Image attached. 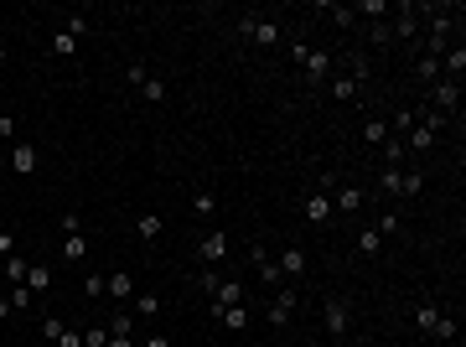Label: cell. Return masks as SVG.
I'll return each mask as SVG.
<instances>
[{
  "label": "cell",
  "instance_id": "1",
  "mask_svg": "<svg viewBox=\"0 0 466 347\" xmlns=\"http://www.w3.org/2000/svg\"><path fill=\"white\" fill-rule=\"evenodd\" d=\"M373 186H378V192H389V197H420V192H425V177H420V171H404V166H383Z\"/></svg>",
  "mask_w": 466,
  "mask_h": 347
},
{
  "label": "cell",
  "instance_id": "2",
  "mask_svg": "<svg viewBox=\"0 0 466 347\" xmlns=\"http://www.w3.org/2000/svg\"><path fill=\"white\" fill-rule=\"evenodd\" d=\"M238 32H244L254 47H280V36H285V32H280V21H264V16H244V21H238Z\"/></svg>",
  "mask_w": 466,
  "mask_h": 347
},
{
  "label": "cell",
  "instance_id": "3",
  "mask_svg": "<svg viewBox=\"0 0 466 347\" xmlns=\"http://www.w3.org/2000/svg\"><path fill=\"white\" fill-rule=\"evenodd\" d=\"M322 322H327L331 337H348V332H352V306H348V296H331L327 311H322Z\"/></svg>",
  "mask_w": 466,
  "mask_h": 347
},
{
  "label": "cell",
  "instance_id": "4",
  "mask_svg": "<svg viewBox=\"0 0 466 347\" xmlns=\"http://www.w3.org/2000/svg\"><path fill=\"white\" fill-rule=\"evenodd\" d=\"M430 99H435V109H441V114H456L461 109V83H456V78H435Z\"/></svg>",
  "mask_w": 466,
  "mask_h": 347
},
{
  "label": "cell",
  "instance_id": "5",
  "mask_svg": "<svg viewBox=\"0 0 466 347\" xmlns=\"http://www.w3.org/2000/svg\"><path fill=\"white\" fill-rule=\"evenodd\" d=\"M228 306H244V285H238V280H218V285H212V306H207V311L223 316Z\"/></svg>",
  "mask_w": 466,
  "mask_h": 347
},
{
  "label": "cell",
  "instance_id": "6",
  "mask_svg": "<svg viewBox=\"0 0 466 347\" xmlns=\"http://www.w3.org/2000/svg\"><path fill=\"white\" fill-rule=\"evenodd\" d=\"M264 316H270V327H290V316H296V290H275V301L264 306Z\"/></svg>",
  "mask_w": 466,
  "mask_h": 347
},
{
  "label": "cell",
  "instance_id": "7",
  "mask_svg": "<svg viewBox=\"0 0 466 347\" xmlns=\"http://www.w3.org/2000/svg\"><path fill=\"white\" fill-rule=\"evenodd\" d=\"M389 36H399V42H420V16H415V6H399V16L389 21Z\"/></svg>",
  "mask_w": 466,
  "mask_h": 347
},
{
  "label": "cell",
  "instance_id": "8",
  "mask_svg": "<svg viewBox=\"0 0 466 347\" xmlns=\"http://www.w3.org/2000/svg\"><path fill=\"white\" fill-rule=\"evenodd\" d=\"M197 254H203V264H223V259H228V233H223V229H207Z\"/></svg>",
  "mask_w": 466,
  "mask_h": 347
},
{
  "label": "cell",
  "instance_id": "9",
  "mask_svg": "<svg viewBox=\"0 0 466 347\" xmlns=\"http://www.w3.org/2000/svg\"><path fill=\"white\" fill-rule=\"evenodd\" d=\"M301 73L311 78V83H327V78H331V52L311 47V52H306V62H301Z\"/></svg>",
  "mask_w": 466,
  "mask_h": 347
},
{
  "label": "cell",
  "instance_id": "10",
  "mask_svg": "<svg viewBox=\"0 0 466 347\" xmlns=\"http://www.w3.org/2000/svg\"><path fill=\"white\" fill-rule=\"evenodd\" d=\"M331 218V192H311L306 197V223H327Z\"/></svg>",
  "mask_w": 466,
  "mask_h": 347
},
{
  "label": "cell",
  "instance_id": "11",
  "mask_svg": "<svg viewBox=\"0 0 466 347\" xmlns=\"http://www.w3.org/2000/svg\"><path fill=\"white\" fill-rule=\"evenodd\" d=\"M275 264H280V275H290V280H296V275H306V249H301V244H290V249H285V254H280Z\"/></svg>",
  "mask_w": 466,
  "mask_h": 347
},
{
  "label": "cell",
  "instance_id": "12",
  "mask_svg": "<svg viewBox=\"0 0 466 347\" xmlns=\"http://www.w3.org/2000/svg\"><path fill=\"white\" fill-rule=\"evenodd\" d=\"M104 296H114V301H130V296H135V280H130V270H119V275L104 280Z\"/></svg>",
  "mask_w": 466,
  "mask_h": 347
},
{
  "label": "cell",
  "instance_id": "13",
  "mask_svg": "<svg viewBox=\"0 0 466 347\" xmlns=\"http://www.w3.org/2000/svg\"><path fill=\"white\" fill-rule=\"evenodd\" d=\"M11 171H36V145H26V140H16V151H11Z\"/></svg>",
  "mask_w": 466,
  "mask_h": 347
},
{
  "label": "cell",
  "instance_id": "14",
  "mask_svg": "<svg viewBox=\"0 0 466 347\" xmlns=\"http://www.w3.org/2000/svg\"><path fill=\"white\" fill-rule=\"evenodd\" d=\"M161 229H166L161 212H140V218H135V233L145 238V244H151V238H161Z\"/></svg>",
  "mask_w": 466,
  "mask_h": 347
},
{
  "label": "cell",
  "instance_id": "15",
  "mask_svg": "<svg viewBox=\"0 0 466 347\" xmlns=\"http://www.w3.org/2000/svg\"><path fill=\"white\" fill-rule=\"evenodd\" d=\"M26 290H32V296H47L52 290V270L47 264H32V270H26Z\"/></svg>",
  "mask_w": 466,
  "mask_h": 347
},
{
  "label": "cell",
  "instance_id": "16",
  "mask_svg": "<svg viewBox=\"0 0 466 347\" xmlns=\"http://www.w3.org/2000/svg\"><path fill=\"white\" fill-rule=\"evenodd\" d=\"M0 270H6L11 285H26V270H32V259H21V249H16L11 259H0Z\"/></svg>",
  "mask_w": 466,
  "mask_h": 347
},
{
  "label": "cell",
  "instance_id": "17",
  "mask_svg": "<svg viewBox=\"0 0 466 347\" xmlns=\"http://www.w3.org/2000/svg\"><path fill=\"white\" fill-rule=\"evenodd\" d=\"M130 311H135V316H145V322H151V316L161 311V301H156L151 290H135V296H130Z\"/></svg>",
  "mask_w": 466,
  "mask_h": 347
},
{
  "label": "cell",
  "instance_id": "18",
  "mask_svg": "<svg viewBox=\"0 0 466 347\" xmlns=\"http://www.w3.org/2000/svg\"><path fill=\"white\" fill-rule=\"evenodd\" d=\"M104 327H109V337H135V311H114Z\"/></svg>",
  "mask_w": 466,
  "mask_h": 347
},
{
  "label": "cell",
  "instance_id": "19",
  "mask_svg": "<svg viewBox=\"0 0 466 347\" xmlns=\"http://www.w3.org/2000/svg\"><path fill=\"white\" fill-rule=\"evenodd\" d=\"M62 259H68V264L88 259V238H83V233H68V238H62Z\"/></svg>",
  "mask_w": 466,
  "mask_h": 347
},
{
  "label": "cell",
  "instance_id": "20",
  "mask_svg": "<svg viewBox=\"0 0 466 347\" xmlns=\"http://www.w3.org/2000/svg\"><path fill=\"white\" fill-rule=\"evenodd\" d=\"M435 322H441V306H435V301H420V306H415V327H420V332H435Z\"/></svg>",
  "mask_w": 466,
  "mask_h": 347
},
{
  "label": "cell",
  "instance_id": "21",
  "mask_svg": "<svg viewBox=\"0 0 466 347\" xmlns=\"http://www.w3.org/2000/svg\"><path fill=\"white\" fill-rule=\"evenodd\" d=\"M249 259L259 264V280H270V285H275V280H280V264L270 259V249H249Z\"/></svg>",
  "mask_w": 466,
  "mask_h": 347
},
{
  "label": "cell",
  "instance_id": "22",
  "mask_svg": "<svg viewBox=\"0 0 466 347\" xmlns=\"http://www.w3.org/2000/svg\"><path fill=\"white\" fill-rule=\"evenodd\" d=\"M363 207V186H342L337 192V212H357Z\"/></svg>",
  "mask_w": 466,
  "mask_h": 347
},
{
  "label": "cell",
  "instance_id": "23",
  "mask_svg": "<svg viewBox=\"0 0 466 347\" xmlns=\"http://www.w3.org/2000/svg\"><path fill=\"white\" fill-rule=\"evenodd\" d=\"M218 322L228 327V332H244V327H249V306H228V311H223Z\"/></svg>",
  "mask_w": 466,
  "mask_h": 347
},
{
  "label": "cell",
  "instance_id": "24",
  "mask_svg": "<svg viewBox=\"0 0 466 347\" xmlns=\"http://www.w3.org/2000/svg\"><path fill=\"white\" fill-rule=\"evenodd\" d=\"M415 78L420 83H435L441 78V57H415Z\"/></svg>",
  "mask_w": 466,
  "mask_h": 347
},
{
  "label": "cell",
  "instance_id": "25",
  "mask_svg": "<svg viewBox=\"0 0 466 347\" xmlns=\"http://www.w3.org/2000/svg\"><path fill=\"white\" fill-rule=\"evenodd\" d=\"M409 145H415V151H435V135L425 125H409ZM409 145H404V151H409Z\"/></svg>",
  "mask_w": 466,
  "mask_h": 347
},
{
  "label": "cell",
  "instance_id": "26",
  "mask_svg": "<svg viewBox=\"0 0 466 347\" xmlns=\"http://www.w3.org/2000/svg\"><path fill=\"white\" fill-rule=\"evenodd\" d=\"M363 140L383 145V140H389V119H368V125H363Z\"/></svg>",
  "mask_w": 466,
  "mask_h": 347
},
{
  "label": "cell",
  "instance_id": "27",
  "mask_svg": "<svg viewBox=\"0 0 466 347\" xmlns=\"http://www.w3.org/2000/svg\"><path fill=\"white\" fill-rule=\"evenodd\" d=\"M52 52H57V57H73V52H78V36H73V32H57V36H52Z\"/></svg>",
  "mask_w": 466,
  "mask_h": 347
},
{
  "label": "cell",
  "instance_id": "28",
  "mask_svg": "<svg viewBox=\"0 0 466 347\" xmlns=\"http://www.w3.org/2000/svg\"><path fill=\"white\" fill-rule=\"evenodd\" d=\"M357 249H363V254H378V249H383V233H378V229H363V233H357Z\"/></svg>",
  "mask_w": 466,
  "mask_h": 347
},
{
  "label": "cell",
  "instance_id": "29",
  "mask_svg": "<svg viewBox=\"0 0 466 347\" xmlns=\"http://www.w3.org/2000/svg\"><path fill=\"white\" fill-rule=\"evenodd\" d=\"M352 11H357V16H373V21H378V16H389L394 6H389V0H363V6H352Z\"/></svg>",
  "mask_w": 466,
  "mask_h": 347
},
{
  "label": "cell",
  "instance_id": "30",
  "mask_svg": "<svg viewBox=\"0 0 466 347\" xmlns=\"http://www.w3.org/2000/svg\"><path fill=\"white\" fill-rule=\"evenodd\" d=\"M383 161H389V166H404V140H383Z\"/></svg>",
  "mask_w": 466,
  "mask_h": 347
},
{
  "label": "cell",
  "instance_id": "31",
  "mask_svg": "<svg viewBox=\"0 0 466 347\" xmlns=\"http://www.w3.org/2000/svg\"><path fill=\"white\" fill-rule=\"evenodd\" d=\"M430 337H435V342H451V337H456V316H446V311H441V322H435Z\"/></svg>",
  "mask_w": 466,
  "mask_h": 347
},
{
  "label": "cell",
  "instance_id": "32",
  "mask_svg": "<svg viewBox=\"0 0 466 347\" xmlns=\"http://www.w3.org/2000/svg\"><path fill=\"white\" fill-rule=\"evenodd\" d=\"M145 78H151V68H145V62L135 57V62H130V68H125V83H130V88H140Z\"/></svg>",
  "mask_w": 466,
  "mask_h": 347
},
{
  "label": "cell",
  "instance_id": "33",
  "mask_svg": "<svg viewBox=\"0 0 466 347\" xmlns=\"http://www.w3.org/2000/svg\"><path fill=\"white\" fill-rule=\"evenodd\" d=\"M192 212H203V218H212V212H218V197H212V192H197V197H192Z\"/></svg>",
  "mask_w": 466,
  "mask_h": 347
},
{
  "label": "cell",
  "instance_id": "34",
  "mask_svg": "<svg viewBox=\"0 0 466 347\" xmlns=\"http://www.w3.org/2000/svg\"><path fill=\"white\" fill-rule=\"evenodd\" d=\"M62 327H68L62 316H42V342H57V337H62Z\"/></svg>",
  "mask_w": 466,
  "mask_h": 347
},
{
  "label": "cell",
  "instance_id": "35",
  "mask_svg": "<svg viewBox=\"0 0 466 347\" xmlns=\"http://www.w3.org/2000/svg\"><path fill=\"white\" fill-rule=\"evenodd\" d=\"M83 347H109V327H104V322L88 327V332H83Z\"/></svg>",
  "mask_w": 466,
  "mask_h": 347
},
{
  "label": "cell",
  "instance_id": "36",
  "mask_svg": "<svg viewBox=\"0 0 466 347\" xmlns=\"http://www.w3.org/2000/svg\"><path fill=\"white\" fill-rule=\"evenodd\" d=\"M331 99H357V83L352 78H331Z\"/></svg>",
  "mask_w": 466,
  "mask_h": 347
},
{
  "label": "cell",
  "instance_id": "37",
  "mask_svg": "<svg viewBox=\"0 0 466 347\" xmlns=\"http://www.w3.org/2000/svg\"><path fill=\"white\" fill-rule=\"evenodd\" d=\"M409 125H415V109H399L394 119H389V135L399 130V135H409Z\"/></svg>",
  "mask_w": 466,
  "mask_h": 347
},
{
  "label": "cell",
  "instance_id": "38",
  "mask_svg": "<svg viewBox=\"0 0 466 347\" xmlns=\"http://www.w3.org/2000/svg\"><path fill=\"white\" fill-rule=\"evenodd\" d=\"M399 229H404V218H399V212H383V218H378V233H383V238H394Z\"/></svg>",
  "mask_w": 466,
  "mask_h": 347
},
{
  "label": "cell",
  "instance_id": "39",
  "mask_svg": "<svg viewBox=\"0 0 466 347\" xmlns=\"http://www.w3.org/2000/svg\"><path fill=\"white\" fill-rule=\"evenodd\" d=\"M327 16L337 21V26H352V21H357V11H352V6H327Z\"/></svg>",
  "mask_w": 466,
  "mask_h": 347
},
{
  "label": "cell",
  "instance_id": "40",
  "mask_svg": "<svg viewBox=\"0 0 466 347\" xmlns=\"http://www.w3.org/2000/svg\"><path fill=\"white\" fill-rule=\"evenodd\" d=\"M140 99H166V83H161V78H145V83H140Z\"/></svg>",
  "mask_w": 466,
  "mask_h": 347
},
{
  "label": "cell",
  "instance_id": "41",
  "mask_svg": "<svg viewBox=\"0 0 466 347\" xmlns=\"http://www.w3.org/2000/svg\"><path fill=\"white\" fill-rule=\"evenodd\" d=\"M57 229H62V238H68V233H83V218H78V212H62Z\"/></svg>",
  "mask_w": 466,
  "mask_h": 347
},
{
  "label": "cell",
  "instance_id": "42",
  "mask_svg": "<svg viewBox=\"0 0 466 347\" xmlns=\"http://www.w3.org/2000/svg\"><path fill=\"white\" fill-rule=\"evenodd\" d=\"M6 301H11V311H16V306H32V290H26V285H11Z\"/></svg>",
  "mask_w": 466,
  "mask_h": 347
},
{
  "label": "cell",
  "instance_id": "43",
  "mask_svg": "<svg viewBox=\"0 0 466 347\" xmlns=\"http://www.w3.org/2000/svg\"><path fill=\"white\" fill-rule=\"evenodd\" d=\"M83 296H88V301L104 296V275H83Z\"/></svg>",
  "mask_w": 466,
  "mask_h": 347
},
{
  "label": "cell",
  "instance_id": "44",
  "mask_svg": "<svg viewBox=\"0 0 466 347\" xmlns=\"http://www.w3.org/2000/svg\"><path fill=\"white\" fill-rule=\"evenodd\" d=\"M62 32H73L78 42H83V36H88V21H83V16H68V21H62Z\"/></svg>",
  "mask_w": 466,
  "mask_h": 347
},
{
  "label": "cell",
  "instance_id": "45",
  "mask_svg": "<svg viewBox=\"0 0 466 347\" xmlns=\"http://www.w3.org/2000/svg\"><path fill=\"white\" fill-rule=\"evenodd\" d=\"M11 254H16V233L0 229V259H11Z\"/></svg>",
  "mask_w": 466,
  "mask_h": 347
},
{
  "label": "cell",
  "instance_id": "46",
  "mask_svg": "<svg viewBox=\"0 0 466 347\" xmlns=\"http://www.w3.org/2000/svg\"><path fill=\"white\" fill-rule=\"evenodd\" d=\"M57 347H83V332H73V327H62V337H57Z\"/></svg>",
  "mask_w": 466,
  "mask_h": 347
},
{
  "label": "cell",
  "instance_id": "47",
  "mask_svg": "<svg viewBox=\"0 0 466 347\" xmlns=\"http://www.w3.org/2000/svg\"><path fill=\"white\" fill-rule=\"evenodd\" d=\"M306 52H311V42H290V62H296V68L306 62Z\"/></svg>",
  "mask_w": 466,
  "mask_h": 347
},
{
  "label": "cell",
  "instance_id": "48",
  "mask_svg": "<svg viewBox=\"0 0 466 347\" xmlns=\"http://www.w3.org/2000/svg\"><path fill=\"white\" fill-rule=\"evenodd\" d=\"M145 347H171V342L161 337V332H151V337H145Z\"/></svg>",
  "mask_w": 466,
  "mask_h": 347
},
{
  "label": "cell",
  "instance_id": "49",
  "mask_svg": "<svg viewBox=\"0 0 466 347\" xmlns=\"http://www.w3.org/2000/svg\"><path fill=\"white\" fill-rule=\"evenodd\" d=\"M109 347H135V337H109Z\"/></svg>",
  "mask_w": 466,
  "mask_h": 347
},
{
  "label": "cell",
  "instance_id": "50",
  "mask_svg": "<svg viewBox=\"0 0 466 347\" xmlns=\"http://www.w3.org/2000/svg\"><path fill=\"white\" fill-rule=\"evenodd\" d=\"M6 316H11V301H6V296H0V322H6Z\"/></svg>",
  "mask_w": 466,
  "mask_h": 347
},
{
  "label": "cell",
  "instance_id": "51",
  "mask_svg": "<svg viewBox=\"0 0 466 347\" xmlns=\"http://www.w3.org/2000/svg\"><path fill=\"white\" fill-rule=\"evenodd\" d=\"M0 78H6V47H0Z\"/></svg>",
  "mask_w": 466,
  "mask_h": 347
},
{
  "label": "cell",
  "instance_id": "52",
  "mask_svg": "<svg viewBox=\"0 0 466 347\" xmlns=\"http://www.w3.org/2000/svg\"><path fill=\"white\" fill-rule=\"evenodd\" d=\"M6 166H11V161H0V171H6Z\"/></svg>",
  "mask_w": 466,
  "mask_h": 347
}]
</instances>
